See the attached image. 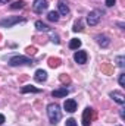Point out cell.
Returning <instances> with one entry per match:
<instances>
[{
	"label": "cell",
	"mask_w": 125,
	"mask_h": 126,
	"mask_svg": "<svg viewBox=\"0 0 125 126\" xmlns=\"http://www.w3.org/2000/svg\"><path fill=\"white\" fill-rule=\"evenodd\" d=\"M59 13L58 12H55V10H52V12H49V15H47V19L50 21V22H58L59 21Z\"/></svg>",
	"instance_id": "e0dca14e"
},
{
	"label": "cell",
	"mask_w": 125,
	"mask_h": 126,
	"mask_svg": "<svg viewBox=\"0 0 125 126\" xmlns=\"http://www.w3.org/2000/svg\"><path fill=\"white\" fill-rule=\"evenodd\" d=\"M100 18H102V12H100V10H91V12L87 15V24H88L90 27H94V25L99 24Z\"/></svg>",
	"instance_id": "277c9868"
},
{
	"label": "cell",
	"mask_w": 125,
	"mask_h": 126,
	"mask_svg": "<svg viewBox=\"0 0 125 126\" xmlns=\"http://www.w3.org/2000/svg\"><path fill=\"white\" fill-rule=\"evenodd\" d=\"M80 47H81V40L72 38V40L69 41V48H71V50H78Z\"/></svg>",
	"instance_id": "9a60e30c"
},
{
	"label": "cell",
	"mask_w": 125,
	"mask_h": 126,
	"mask_svg": "<svg viewBox=\"0 0 125 126\" xmlns=\"http://www.w3.org/2000/svg\"><path fill=\"white\" fill-rule=\"evenodd\" d=\"M41 90H38V88H35V87H32V85H25V87H22L21 88V93L22 94H27V93H40Z\"/></svg>",
	"instance_id": "5bb4252c"
},
{
	"label": "cell",
	"mask_w": 125,
	"mask_h": 126,
	"mask_svg": "<svg viewBox=\"0 0 125 126\" xmlns=\"http://www.w3.org/2000/svg\"><path fill=\"white\" fill-rule=\"evenodd\" d=\"M63 109L68 111V113H74L77 110V101L72 100V98H68L65 103H63Z\"/></svg>",
	"instance_id": "30bf717a"
},
{
	"label": "cell",
	"mask_w": 125,
	"mask_h": 126,
	"mask_svg": "<svg viewBox=\"0 0 125 126\" xmlns=\"http://www.w3.org/2000/svg\"><path fill=\"white\" fill-rule=\"evenodd\" d=\"M110 98H113L118 104H125V95L122 93H119V91H112L110 94H109Z\"/></svg>",
	"instance_id": "8fae6325"
},
{
	"label": "cell",
	"mask_w": 125,
	"mask_h": 126,
	"mask_svg": "<svg viewBox=\"0 0 125 126\" xmlns=\"http://www.w3.org/2000/svg\"><path fill=\"white\" fill-rule=\"evenodd\" d=\"M3 122H4V116L0 114V125H3Z\"/></svg>",
	"instance_id": "83f0119b"
},
{
	"label": "cell",
	"mask_w": 125,
	"mask_h": 126,
	"mask_svg": "<svg viewBox=\"0 0 125 126\" xmlns=\"http://www.w3.org/2000/svg\"><path fill=\"white\" fill-rule=\"evenodd\" d=\"M52 41H53V43H56V44H59V43H61V40H59V37H58V35H52Z\"/></svg>",
	"instance_id": "d4e9b609"
},
{
	"label": "cell",
	"mask_w": 125,
	"mask_h": 126,
	"mask_svg": "<svg viewBox=\"0 0 125 126\" xmlns=\"http://www.w3.org/2000/svg\"><path fill=\"white\" fill-rule=\"evenodd\" d=\"M125 109H121V110H119V114H121V117H122V119H125V111H124Z\"/></svg>",
	"instance_id": "484cf974"
},
{
	"label": "cell",
	"mask_w": 125,
	"mask_h": 126,
	"mask_svg": "<svg viewBox=\"0 0 125 126\" xmlns=\"http://www.w3.org/2000/svg\"><path fill=\"white\" fill-rule=\"evenodd\" d=\"M10 66H21V64H34V60L27 56H13L9 59Z\"/></svg>",
	"instance_id": "7a4b0ae2"
},
{
	"label": "cell",
	"mask_w": 125,
	"mask_h": 126,
	"mask_svg": "<svg viewBox=\"0 0 125 126\" xmlns=\"http://www.w3.org/2000/svg\"><path fill=\"white\" fill-rule=\"evenodd\" d=\"M47 7H49L47 0H34V3H32V9L37 13H43Z\"/></svg>",
	"instance_id": "5b68a950"
},
{
	"label": "cell",
	"mask_w": 125,
	"mask_h": 126,
	"mask_svg": "<svg viewBox=\"0 0 125 126\" xmlns=\"http://www.w3.org/2000/svg\"><path fill=\"white\" fill-rule=\"evenodd\" d=\"M27 51H28V53H35V48H34V47H30V48H27Z\"/></svg>",
	"instance_id": "4316f807"
},
{
	"label": "cell",
	"mask_w": 125,
	"mask_h": 126,
	"mask_svg": "<svg viewBox=\"0 0 125 126\" xmlns=\"http://www.w3.org/2000/svg\"><path fill=\"white\" fill-rule=\"evenodd\" d=\"M35 28H37V31H40V32H47L49 31V27H47L44 22H41V21H37V22H35Z\"/></svg>",
	"instance_id": "2e32d148"
},
{
	"label": "cell",
	"mask_w": 125,
	"mask_h": 126,
	"mask_svg": "<svg viewBox=\"0 0 125 126\" xmlns=\"http://www.w3.org/2000/svg\"><path fill=\"white\" fill-rule=\"evenodd\" d=\"M118 81H119V85L124 87L125 85V73H121V75H119V79H118Z\"/></svg>",
	"instance_id": "603a6c76"
},
{
	"label": "cell",
	"mask_w": 125,
	"mask_h": 126,
	"mask_svg": "<svg viewBox=\"0 0 125 126\" xmlns=\"http://www.w3.org/2000/svg\"><path fill=\"white\" fill-rule=\"evenodd\" d=\"M34 79H35V82H40V84L46 82V81H47V72L43 70V69L35 70V73H34Z\"/></svg>",
	"instance_id": "9c48e42d"
},
{
	"label": "cell",
	"mask_w": 125,
	"mask_h": 126,
	"mask_svg": "<svg viewBox=\"0 0 125 126\" xmlns=\"http://www.w3.org/2000/svg\"><path fill=\"white\" fill-rule=\"evenodd\" d=\"M66 126H78V123L75 122V119H72V117H71V119H68V120H66Z\"/></svg>",
	"instance_id": "7402d4cb"
},
{
	"label": "cell",
	"mask_w": 125,
	"mask_h": 126,
	"mask_svg": "<svg viewBox=\"0 0 125 126\" xmlns=\"http://www.w3.org/2000/svg\"><path fill=\"white\" fill-rule=\"evenodd\" d=\"M74 60L78 63V64H84V63H87V53L83 51V50L75 51V53H74Z\"/></svg>",
	"instance_id": "ba28073f"
},
{
	"label": "cell",
	"mask_w": 125,
	"mask_h": 126,
	"mask_svg": "<svg viewBox=\"0 0 125 126\" xmlns=\"http://www.w3.org/2000/svg\"><path fill=\"white\" fill-rule=\"evenodd\" d=\"M69 94V90L66 88V87H62V88H59V90H55L52 95L53 97H56V98H62V97H66V95Z\"/></svg>",
	"instance_id": "7c38bea8"
},
{
	"label": "cell",
	"mask_w": 125,
	"mask_h": 126,
	"mask_svg": "<svg viewBox=\"0 0 125 126\" xmlns=\"http://www.w3.org/2000/svg\"><path fill=\"white\" fill-rule=\"evenodd\" d=\"M91 119H93V109L85 107V110L83 113V126H90L91 125Z\"/></svg>",
	"instance_id": "8992f818"
},
{
	"label": "cell",
	"mask_w": 125,
	"mask_h": 126,
	"mask_svg": "<svg viewBox=\"0 0 125 126\" xmlns=\"http://www.w3.org/2000/svg\"><path fill=\"white\" fill-rule=\"evenodd\" d=\"M47 116H49L50 123H53V125L59 123V120H61V117H62L61 107H59L56 103H50V104L47 106Z\"/></svg>",
	"instance_id": "6da1fadb"
},
{
	"label": "cell",
	"mask_w": 125,
	"mask_h": 126,
	"mask_svg": "<svg viewBox=\"0 0 125 126\" xmlns=\"http://www.w3.org/2000/svg\"><path fill=\"white\" fill-rule=\"evenodd\" d=\"M19 22H25V19H22V18H19V16H12V18H7V19L0 21V27H4V28H12L13 25L19 24Z\"/></svg>",
	"instance_id": "3957f363"
},
{
	"label": "cell",
	"mask_w": 125,
	"mask_h": 126,
	"mask_svg": "<svg viewBox=\"0 0 125 126\" xmlns=\"http://www.w3.org/2000/svg\"><path fill=\"white\" fill-rule=\"evenodd\" d=\"M24 6H25V1L24 0H18V1H15V3L10 4V9H13V10L15 9H22Z\"/></svg>",
	"instance_id": "ac0fdd59"
},
{
	"label": "cell",
	"mask_w": 125,
	"mask_h": 126,
	"mask_svg": "<svg viewBox=\"0 0 125 126\" xmlns=\"http://www.w3.org/2000/svg\"><path fill=\"white\" fill-rule=\"evenodd\" d=\"M7 1H9V0H0V3H1V4H4V3H7Z\"/></svg>",
	"instance_id": "f1b7e54d"
},
{
	"label": "cell",
	"mask_w": 125,
	"mask_h": 126,
	"mask_svg": "<svg viewBox=\"0 0 125 126\" xmlns=\"http://www.w3.org/2000/svg\"><path fill=\"white\" fill-rule=\"evenodd\" d=\"M59 63H61V60L59 59H49V64H50V67H58L59 66Z\"/></svg>",
	"instance_id": "d6986e66"
},
{
	"label": "cell",
	"mask_w": 125,
	"mask_h": 126,
	"mask_svg": "<svg viewBox=\"0 0 125 126\" xmlns=\"http://www.w3.org/2000/svg\"><path fill=\"white\" fill-rule=\"evenodd\" d=\"M115 3H116V0H106V6L107 7H112Z\"/></svg>",
	"instance_id": "cb8c5ba5"
},
{
	"label": "cell",
	"mask_w": 125,
	"mask_h": 126,
	"mask_svg": "<svg viewBox=\"0 0 125 126\" xmlns=\"http://www.w3.org/2000/svg\"><path fill=\"white\" fill-rule=\"evenodd\" d=\"M118 126H121V125H118Z\"/></svg>",
	"instance_id": "f546056e"
},
{
	"label": "cell",
	"mask_w": 125,
	"mask_h": 126,
	"mask_svg": "<svg viewBox=\"0 0 125 126\" xmlns=\"http://www.w3.org/2000/svg\"><path fill=\"white\" fill-rule=\"evenodd\" d=\"M97 43H99V46H102V47H107V46L110 44V40H109V37H106V35H97Z\"/></svg>",
	"instance_id": "4fadbf2b"
},
{
	"label": "cell",
	"mask_w": 125,
	"mask_h": 126,
	"mask_svg": "<svg viewBox=\"0 0 125 126\" xmlns=\"http://www.w3.org/2000/svg\"><path fill=\"white\" fill-rule=\"evenodd\" d=\"M58 13L62 15V16L69 15V6H68V1L66 0H59L58 1Z\"/></svg>",
	"instance_id": "52a82bcc"
},
{
	"label": "cell",
	"mask_w": 125,
	"mask_h": 126,
	"mask_svg": "<svg viewBox=\"0 0 125 126\" xmlns=\"http://www.w3.org/2000/svg\"><path fill=\"white\" fill-rule=\"evenodd\" d=\"M74 32H78V31H83V24H81V21H77L75 24H74Z\"/></svg>",
	"instance_id": "ffe728a7"
},
{
	"label": "cell",
	"mask_w": 125,
	"mask_h": 126,
	"mask_svg": "<svg viewBox=\"0 0 125 126\" xmlns=\"http://www.w3.org/2000/svg\"><path fill=\"white\" fill-rule=\"evenodd\" d=\"M116 62H118V66H119V67H124L125 66V57L124 56H118V57H116Z\"/></svg>",
	"instance_id": "44dd1931"
}]
</instances>
